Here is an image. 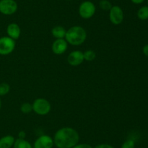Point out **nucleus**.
Instances as JSON below:
<instances>
[{"instance_id": "obj_7", "label": "nucleus", "mask_w": 148, "mask_h": 148, "mask_svg": "<svg viewBox=\"0 0 148 148\" xmlns=\"http://www.w3.org/2000/svg\"><path fill=\"white\" fill-rule=\"evenodd\" d=\"M124 18V11L121 7L118 5L112 6L109 10V20L111 23L115 26H118L122 23Z\"/></svg>"}, {"instance_id": "obj_17", "label": "nucleus", "mask_w": 148, "mask_h": 148, "mask_svg": "<svg viewBox=\"0 0 148 148\" xmlns=\"http://www.w3.org/2000/svg\"><path fill=\"white\" fill-rule=\"evenodd\" d=\"M112 6L111 1L108 0H101L99 1V7L103 11H109Z\"/></svg>"}, {"instance_id": "obj_3", "label": "nucleus", "mask_w": 148, "mask_h": 148, "mask_svg": "<svg viewBox=\"0 0 148 148\" xmlns=\"http://www.w3.org/2000/svg\"><path fill=\"white\" fill-rule=\"evenodd\" d=\"M33 110L39 115H46L51 110V103L44 98H38L32 104Z\"/></svg>"}, {"instance_id": "obj_15", "label": "nucleus", "mask_w": 148, "mask_h": 148, "mask_svg": "<svg viewBox=\"0 0 148 148\" xmlns=\"http://www.w3.org/2000/svg\"><path fill=\"white\" fill-rule=\"evenodd\" d=\"M137 17L140 20H148V6H143L137 11Z\"/></svg>"}, {"instance_id": "obj_14", "label": "nucleus", "mask_w": 148, "mask_h": 148, "mask_svg": "<svg viewBox=\"0 0 148 148\" xmlns=\"http://www.w3.org/2000/svg\"><path fill=\"white\" fill-rule=\"evenodd\" d=\"M13 148H33L31 144L25 139H17L14 141Z\"/></svg>"}, {"instance_id": "obj_20", "label": "nucleus", "mask_w": 148, "mask_h": 148, "mask_svg": "<svg viewBox=\"0 0 148 148\" xmlns=\"http://www.w3.org/2000/svg\"><path fill=\"white\" fill-rule=\"evenodd\" d=\"M135 147V142L132 139H127L121 145V148H134Z\"/></svg>"}, {"instance_id": "obj_25", "label": "nucleus", "mask_w": 148, "mask_h": 148, "mask_svg": "<svg viewBox=\"0 0 148 148\" xmlns=\"http://www.w3.org/2000/svg\"><path fill=\"white\" fill-rule=\"evenodd\" d=\"M145 0H131L132 2L134 4H143Z\"/></svg>"}, {"instance_id": "obj_11", "label": "nucleus", "mask_w": 148, "mask_h": 148, "mask_svg": "<svg viewBox=\"0 0 148 148\" xmlns=\"http://www.w3.org/2000/svg\"><path fill=\"white\" fill-rule=\"evenodd\" d=\"M7 36L15 41L20 38L21 35V29L17 23H10L7 27Z\"/></svg>"}, {"instance_id": "obj_1", "label": "nucleus", "mask_w": 148, "mask_h": 148, "mask_svg": "<svg viewBox=\"0 0 148 148\" xmlns=\"http://www.w3.org/2000/svg\"><path fill=\"white\" fill-rule=\"evenodd\" d=\"M57 148H72L79 143V133L72 127H63L56 131L53 138Z\"/></svg>"}, {"instance_id": "obj_16", "label": "nucleus", "mask_w": 148, "mask_h": 148, "mask_svg": "<svg viewBox=\"0 0 148 148\" xmlns=\"http://www.w3.org/2000/svg\"><path fill=\"white\" fill-rule=\"evenodd\" d=\"M83 55L84 59L88 61V62L93 61L96 58V53H95V51L91 50V49H88V50H86L85 52H83Z\"/></svg>"}, {"instance_id": "obj_2", "label": "nucleus", "mask_w": 148, "mask_h": 148, "mask_svg": "<svg viewBox=\"0 0 148 148\" xmlns=\"http://www.w3.org/2000/svg\"><path fill=\"white\" fill-rule=\"evenodd\" d=\"M65 40L68 44L72 46H79L85 41L87 39V32L80 26H74L66 30Z\"/></svg>"}, {"instance_id": "obj_21", "label": "nucleus", "mask_w": 148, "mask_h": 148, "mask_svg": "<svg viewBox=\"0 0 148 148\" xmlns=\"http://www.w3.org/2000/svg\"><path fill=\"white\" fill-rule=\"evenodd\" d=\"M72 148H93L89 144H85V143H82V144H77L75 147H73Z\"/></svg>"}, {"instance_id": "obj_4", "label": "nucleus", "mask_w": 148, "mask_h": 148, "mask_svg": "<svg viewBox=\"0 0 148 148\" xmlns=\"http://www.w3.org/2000/svg\"><path fill=\"white\" fill-rule=\"evenodd\" d=\"M96 7L95 4L91 1H84L79 4L78 12L82 18L90 19L95 15Z\"/></svg>"}, {"instance_id": "obj_19", "label": "nucleus", "mask_w": 148, "mask_h": 148, "mask_svg": "<svg viewBox=\"0 0 148 148\" xmlns=\"http://www.w3.org/2000/svg\"><path fill=\"white\" fill-rule=\"evenodd\" d=\"M10 91V86L7 83L0 84V97L8 94Z\"/></svg>"}, {"instance_id": "obj_27", "label": "nucleus", "mask_w": 148, "mask_h": 148, "mask_svg": "<svg viewBox=\"0 0 148 148\" xmlns=\"http://www.w3.org/2000/svg\"><path fill=\"white\" fill-rule=\"evenodd\" d=\"M147 6H148V0H147Z\"/></svg>"}, {"instance_id": "obj_13", "label": "nucleus", "mask_w": 148, "mask_h": 148, "mask_svg": "<svg viewBox=\"0 0 148 148\" xmlns=\"http://www.w3.org/2000/svg\"><path fill=\"white\" fill-rule=\"evenodd\" d=\"M66 30L63 26H56L51 29L52 36L56 39H64L66 36Z\"/></svg>"}, {"instance_id": "obj_18", "label": "nucleus", "mask_w": 148, "mask_h": 148, "mask_svg": "<svg viewBox=\"0 0 148 148\" xmlns=\"http://www.w3.org/2000/svg\"><path fill=\"white\" fill-rule=\"evenodd\" d=\"M20 111L24 114H28L33 111V106L30 102H24L20 106Z\"/></svg>"}, {"instance_id": "obj_12", "label": "nucleus", "mask_w": 148, "mask_h": 148, "mask_svg": "<svg viewBox=\"0 0 148 148\" xmlns=\"http://www.w3.org/2000/svg\"><path fill=\"white\" fill-rule=\"evenodd\" d=\"M15 138L12 135H6L0 138V148L13 147Z\"/></svg>"}, {"instance_id": "obj_5", "label": "nucleus", "mask_w": 148, "mask_h": 148, "mask_svg": "<svg viewBox=\"0 0 148 148\" xmlns=\"http://www.w3.org/2000/svg\"><path fill=\"white\" fill-rule=\"evenodd\" d=\"M15 41L9 36L0 37V55H8L15 49Z\"/></svg>"}, {"instance_id": "obj_23", "label": "nucleus", "mask_w": 148, "mask_h": 148, "mask_svg": "<svg viewBox=\"0 0 148 148\" xmlns=\"http://www.w3.org/2000/svg\"><path fill=\"white\" fill-rule=\"evenodd\" d=\"M143 52L146 57H148V44H145L143 48Z\"/></svg>"}, {"instance_id": "obj_6", "label": "nucleus", "mask_w": 148, "mask_h": 148, "mask_svg": "<svg viewBox=\"0 0 148 148\" xmlns=\"http://www.w3.org/2000/svg\"><path fill=\"white\" fill-rule=\"evenodd\" d=\"M18 5L15 0H0V12L4 15H12L17 11Z\"/></svg>"}, {"instance_id": "obj_10", "label": "nucleus", "mask_w": 148, "mask_h": 148, "mask_svg": "<svg viewBox=\"0 0 148 148\" xmlns=\"http://www.w3.org/2000/svg\"><path fill=\"white\" fill-rule=\"evenodd\" d=\"M84 55L83 52L79 50L72 51L69 53L67 57V62L72 66H78L83 62Z\"/></svg>"}, {"instance_id": "obj_24", "label": "nucleus", "mask_w": 148, "mask_h": 148, "mask_svg": "<svg viewBox=\"0 0 148 148\" xmlns=\"http://www.w3.org/2000/svg\"><path fill=\"white\" fill-rule=\"evenodd\" d=\"M26 137V133L24 131H20L18 133L19 139H25Z\"/></svg>"}, {"instance_id": "obj_22", "label": "nucleus", "mask_w": 148, "mask_h": 148, "mask_svg": "<svg viewBox=\"0 0 148 148\" xmlns=\"http://www.w3.org/2000/svg\"><path fill=\"white\" fill-rule=\"evenodd\" d=\"M95 148H114L112 145H109V144H99L97 146L95 147Z\"/></svg>"}, {"instance_id": "obj_8", "label": "nucleus", "mask_w": 148, "mask_h": 148, "mask_svg": "<svg viewBox=\"0 0 148 148\" xmlns=\"http://www.w3.org/2000/svg\"><path fill=\"white\" fill-rule=\"evenodd\" d=\"M53 145V138L49 135L43 134L36 139L33 144V148H52Z\"/></svg>"}, {"instance_id": "obj_9", "label": "nucleus", "mask_w": 148, "mask_h": 148, "mask_svg": "<svg viewBox=\"0 0 148 148\" xmlns=\"http://www.w3.org/2000/svg\"><path fill=\"white\" fill-rule=\"evenodd\" d=\"M68 49V43L65 39H56L51 46L52 52L55 55H60L65 53Z\"/></svg>"}, {"instance_id": "obj_26", "label": "nucleus", "mask_w": 148, "mask_h": 148, "mask_svg": "<svg viewBox=\"0 0 148 148\" xmlns=\"http://www.w3.org/2000/svg\"><path fill=\"white\" fill-rule=\"evenodd\" d=\"M1 97H0V110H1Z\"/></svg>"}]
</instances>
